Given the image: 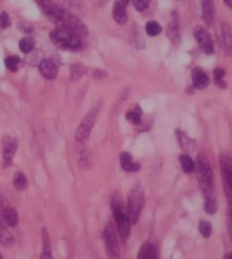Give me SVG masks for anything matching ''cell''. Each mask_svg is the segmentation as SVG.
I'll return each instance as SVG.
<instances>
[{
	"label": "cell",
	"mask_w": 232,
	"mask_h": 259,
	"mask_svg": "<svg viewBox=\"0 0 232 259\" xmlns=\"http://www.w3.org/2000/svg\"><path fill=\"white\" fill-rule=\"evenodd\" d=\"M36 2H38L41 11H43L50 20L59 24V26L67 27V29L75 32V33L78 35H80L81 38L86 36V26L83 25L81 21H79L71 12H68L66 8L59 6V5L50 2V0H36Z\"/></svg>",
	"instance_id": "cell-1"
},
{
	"label": "cell",
	"mask_w": 232,
	"mask_h": 259,
	"mask_svg": "<svg viewBox=\"0 0 232 259\" xmlns=\"http://www.w3.org/2000/svg\"><path fill=\"white\" fill-rule=\"evenodd\" d=\"M195 172L197 181L201 186L204 196H210L214 193V177L211 167L210 160L204 154H199L195 161Z\"/></svg>",
	"instance_id": "cell-2"
},
{
	"label": "cell",
	"mask_w": 232,
	"mask_h": 259,
	"mask_svg": "<svg viewBox=\"0 0 232 259\" xmlns=\"http://www.w3.org/2000/svg\"><path fill=\"white\" fill-rule=\"evenodd\" d=\"M50 40L60 49L81 50L83 48L82 38L75 32L64 26H58L50 33Z\"/></svg>",
	"instance_id": "cell-3"
},
{
	"label": "cell",
	"mask_w": 232,
	"mask_h": 259,
	"mask_svg": "<svg viewBox=\"0 0 232 259\" xmlns=\"http://www.w3.org/2000/svg\"><path fill=\"white\" fill-rule=\"evenodd\" d=\"M112 210H113V219L118 226V232L120 234L122 241L127 242V240L130 237V232H131V222L129 219L128 211L125 210L124 203L114 199L112 201Z\"/></svg>",
	"instance_id": "cell-4"
},
{
	"label": "cell",
	"mask_w": 232,
	"mask_h": 259,
	"mask_svg": "<svg viewBox=\"0 0 232 259\" xmlns=\"http://www.w3.org/2000/svg\"><path fill=\"white\" fill-rule=\"evenodd\" d=\"M143 205H145V194L141 187H133L128 199V214L131 224L136 225L140 219Z\"/></svg>",
	"instance_id": "cell-5"
},
{
	"label": "cell",
	"mask_w": 232,
	"mask_h": 259,
	"mask_svg": "<svg viewBox=\"0 0 232 259\" xmlns=\"http://www.w3.org/2000/svg\"><path fill=\"white\" fill-rule=\"evenodd\" d=\"M99 112V107H94L90 112H88L85 118L82 119V122L79 125L76 133H75V141L78 145L83 146L85 143H87L88 139L90 137V132L92 127H94V124L96 122L97 115H98Z\"/></svg>",
	"instance_id": "cell-6"
},
{
	"label": "cell",
	"mask_w": 232,
	"mask_h": 259,
	"mask_svg": "<svg viewBox=\"0 0 232 259\" xmlns=\"http://www.w3.org/2000/svg\"><path fill=\"white\" fill-rule=\"evenodd\" d=\"M103 239H104L106 252H107L109 259H121L118 233H116V230L114 228L113 223H108L105 226Z\"/></svg>",
	"instance_id": "cell-7"
},
{
	"label": "cell",
	"mask_w": 232,
	"mask_h": 259,
	"mask_svg": "<svg viewBox=\"0 0 232 259\" xmlns=\"http://www.w3.org/2000/svg\"><path fill=\"white\" fill-rule=\"evenodd\" d=\"M194 35L199 47L206 55L214 54V44L208 32L203 26H196L194 29Z\"/></svg>",
	"instance_id": "cell-8"
},
{
	"label": "cell",
	"mask_w": 232,
	"mask_h": 259,
	"mask_svg": "<svg viewBox=\"0 0 232 259\" xmlns=\"http://www.w3.org/2000/svg\"><path fill=\"white\" fill-rule=\"evenodd\" d=\"M221 165V174L223 179L224 190L229 194V197L232 200V159L228 156L222 155L220 159Z\"/></svg>",
	"instance_id": "cell-9"
},
{
	"label": "cell",
	"mask_w": 232,
	"mask_h": 259,
	"mask_svg": "<svg viewBox=\"0 0 232 259\" xmlns=\"http://www.w3.org/2000/svg\"><path fill=\"white\" fill-rule=\"evenodd\" d=\"M18 149V142L15 138L7 137L4 140V148H3V158H4V166L9 167L13 164L14 157H15Z\"/></svg>",
	"instance_id": "cell-10"
},
{
	"label": "cell",
	"mask_w": 232,
	"mask_h": 259,
	"mask_svg": "<svg viewBox=\"0 0 232 259\" xmlns=\"http://www.w3.org/2000/svg\"><path fill=\"white\" fill-rule=\"evenodd\" d=\"M129 0H116L113 7V17L119 24H125L128 22L127 7Z\"/></svg>",
	"instance_id": "cell-11"
},
{
	"label": "cell",
	"mask_w": 232,
	"mask_h": 259,
	"mask_svg": "<svg viewBox=\"0 0 232 259\" xmlns=\"http://www.w3.org/2000/svg\"><path fill=\"white\" fill-rule=\"evenodd\" d=\"M39 69L41 75L45 78H47V80H54L58 74V66L56 63L52 61V59H44V61L40 63Z\"/></svg>",
	"instance_id": "cell-12"
},
{
	"label": "cell",
	"mask_w": 232,
	"mask_h": 259,
	"mask_svg": "<svg viewBox=\"0 0 232 259\" xmlns=\"http://www.w3.org/2000/svg\"><path fill=\"white\" fill-rule=\"evenodd\" d=\"M192 84L198 90H203L210 84V77L202 68H195L192 71Z\"/></svg>",
	"instance_id": "cell-13"
},
{
	"label": "cell",
	"mask_w": 232,
	"mask_h": 259,
	"mask_svg": "<svg viewBox=\"0 0 232 259\" xmlns=\"http://www.w3.org/2000/svg\"><path fill=\"white\" fill-rule=\"evenodd\" d=\"M120 163L122 168L125 170V172L129 173H137L140 170V164L133 161L132 156L129 154V152H122L120 156Z\"/></svg>",
	"instance_id": "cell-14"
},
{
	"label": "cell",
	"mask_w": 232,
	"mask_h": 259,
	"mask_svg": "<svg viewBox=\"0 0 232 259\" xmlns=\"http://www.w3.org/2000/svg\"><path fill=\"white\" fill-rule=\"evenodd\" d=\"M0 220L8 228H15L18 224V214L15 208L8 206L0 215Z\"/></svg>",
	"instance_id": "cell-15"
},
{
	"label": "cell",
	"mask_w": 232,
	"mask_h": 259,
	"mask_svg": "<svg viewBox=\"0 0 232 259\" xmlns=\"http://www.w3.org/2000/svg\"><path fill=\"white\" fill-rule=\"evenodd\" d=\"M138 259H159V250L154 243L146 242L139 249Z\"/></svg>",
	"instance_id": "cell-16"
},
{
	"label": "cell",
	"mask_w": 232,
	"mask_h": 259,
	"mask_svg": "<svg viewBox=\"0 0 232 259\" xmlns=\"http://www.w3.org/2000/svg\"><path fill=\"white\" fill-rule=\"evenodd\" d=\"M203 17L207 25H211L214 20V2L213 0H202Z\"/></svg>",
	"instance_id": "cell-17"
},
{
	"label": "cell",
	"mask_w": 232,
	"mask_h": 259,
	"mask_svg": "<svg viewBox=\"0 0 232 259\" xmlns=\"http://www.w3.org/2000/svg\"><path fill=\"white\" fill-rule=\"evenodd\" d=\"M0 244L7 248L12 247L14 244V237L2 221H0Z\"/></svg>",
	"instance_id": "cell-18"
},
{
	"label": "cell",
	"mask_w": 232,
	"mask_h": 259,
	"mask_svg": "<svg viewBox=\"0 0 232 259\" xmlns=\"http://www.w3.org/2000/svg\"><path fill=\"white\" fill-rule=\"evenodd\" d=\"M176 137H178L179 145L184 151H192L195 149V142L191 139H189L182 131H176Z\"/></svg>",
	"instance_id": "cell-19"
},
{
	"label": "cell",
	"mask_w": 232,
	"mask_h": 259,
	"mask_svg": "<svg viewBox=\"0 0 232 259\" xmlns=\"http://www.w3.org/2000/svg\"><path fill=\"white\" fill-rule=\"evenodd\" d=\"M217 200L215 197V193L210 194V196L205 197V203H204V210L208 215H214L217 211Z\"/></svg>",
	"instance_id": "cell-20"
},
{
	"label": "cell",
	"mask_w": 232,
	"mask_h": 259,
	"mask_svg": "<svg viewBox=\"0 0 232 259\" xmlns=\"http://www.w3.org/2000/svg\"><path fill=\"white\" fill-rule=\"evenodd\" d=\"M179 161L185 174H191L195 172V161L189 155H181L179 157Z\"/></svg>",
	"instance_id": "cell-21"
},
{
	"label": "cell",
	"mask_w": 232,
	"mask_h": 259,
	"mask_svg": "<svg viewBox=\"0 0 232 259\" xmlns=\"http://www.w3.org/2000/svg\"><path fill=\"white\" fill-rule=\"evenodd\" d=\"M13 184L15 187L16 190L20 191H24L27 189V179L25 177L24 173L22 172H16L14 174L13 178Z\"/></svg>",
	"instance_id": "cell-22"
},
{
	"label": "cell",
	"mask_w": 232,
	"mask_h": 259,
	"mask_svg": "<svg viewBox=\"0 0 232 259\" xmlns=\"http://www.w3.org/2000/svg\"><path fill=\"white\" fill-rule=\"evenodd\" d=\"M141 117H142V110L140 108V106L138 105L127 113L128 121L131 122L132 124H136V125H139V124L141 123Z\"/></svg>",
	"instance_id": "cell-23"
},
{
	"label": "cell",
	"mask_w": 232,
	"mask_h": 259,
	"mask_svg": "<svg viewBox=\"0 0 232 259\" xmlns=\"http://www.w3.org/2000/svg\"><path fill=\"white\" fill-rule=\"evenodd\" d=\"M168 34H169V38L171 41H173L174 44H178V41L180 39V33H179L178 21H176V18H174L173 21H171V23L169 24Z\"/></svg>",
	"instance_id": "cell-24"
},
{
	"label": "cell",
	"mask_w": 232,
	"mask_h": 259,
	"mask_svg": "<svg viewBox=\"0 0 232 259\" xmlns=\"http://www.w3.org/2000/svg\"><path fill=\"white\" fill-rule=\"evenodd\" d=\"M222 40H223L224 48L226 50L232 49V33L229 26L224 25L222 27Z\"/></svg>",
	"instance_id": "cell-25"
},
{
	"label": "cell",
	"mask_w": 232,
	"mask_h": 259,
	"mask_svg": "<svg viewBox=\"0 0 232 259\" xmlns=\"http://www.w3.org/2000/svg\"><path fill=\"white\" fill-rule=\"evenodd\" d=\"M146 32H147V34L150 36L159 35L162 32V27L160 25V23L156 21H149L146 24Z\"/></svg>",
	"instance_id": "cell-26"
},
{
	"label": "cell",
	"mask_w": 232,
	"mask_h": 259,
	"mask_svg": "<svg viewBox=\"0 0 232 259\" xmlns=\"http://www.w3.org/2000/svg\"><path fill=\"white\" fill-rule=\"evenodd\" d=\"M34 48V41L30 36H25L20 41V49L24 54H29Z\"/></svg>",
	"instance_id": "cell-27"
},
{
	"label": "cell",
	"mask_w": 232,
	"mask_h": 259,
	"mask_svg": "<svg viewBox=\"0 0 232 259\" xmlns=\"http://www.w3.org/2000/svg\"><path fill=\"white\" fill-rule=\"evenodd\" d=\"M20 63H21V58L18 56H15V55H13V56H8L6 59H5V65H6L8 71L11 72H16Z\"/></svg>",
	"instance_id": "cell-28"
},
{
	"label": "cell",
	"mask_w": 232,
	"mask_h": 259,
	"mask_svg": "<svg viewBox=\"0 0 232 259\" xmlns=\"http://www.w3.org/2000/svg\"><path fill=\"white\" fill-rule=\"evenodd\" d=\"M198 229H199V232H201V234L205 239H208L212 235V225L208 221L202 220L199 222Z\"/></svg>",
	"instance_id": "cell-29"
},
{
	"label": "cell",
	"mask_w": 232,
	"mask_h": 259,
	"mask_svg": "<svg viewBox=\"0 0 232 259\" xmlns=\"http://www.w3.org/2000/svg\"><path fill=\"white\" fill-rule=\"evenodd\" d=\"M224 76H225V71L223 68H215L214 69L215 84H217L220 88L226 87V83L224 82Z\"/></svg>",
	"instance_id": "cell-30"
},
{
	"label": "cell",
	"mask_w": 232,
	"mask_h": 259,
	"mask_svg": "<svg viewBox=\"0 0 232 259\" xmlns=\"http://www.w3.org/2000/svg\"><path fill=\"white\" fill-rule=\"evenodd\" d=\"M86 73V67L82 64H76L72 67L71 71V78L74 81L79 80V78L83 76V74Z\"/></svg>",
	"instance_id": "cell-31"
},
{
	"label": "cell",
	"mask_w": 232,
	"mask_h": 259,
	"mask_svg": "<svg viewBox=\"0 0 232 259\" xmlns=\"http://www.w3.org/2000/svg\"><path fill=\"white\" fill-rule=\"evenodd\" d=\"M132 4L134 8H137V11L143 12L149 6L150 0H132Z\"/></svg>",
	"instance_id": "cell-32"
},
{
	"label": "cell",
	"mask_w": 232,
	"mask_h": 259,
	"mask_svg": "<svg viewBox=\"0 0 232 259\" xmlns=\"http://www.w3.org/2000/svg\"><path fill=\"white\" fill-rule=\"evenodd\" d=\"M9 25H11V21H9L8 14L3 12L0 14V29H6Z\"/></svg>",
	"instance_id": "cell-33"
},
{
	"label": "cell",
	"mask_w": 232,
	"mask_h": 259,
	"mask_svg": "<svg viewBox=\"0 0 232 259\" xmlns=\"http://www.w3.org/2000/svg\"><path fill=\"white\" fill-rule=\"evenodd\" d=\"M40 259H54L52 255V250H43Z\"/></svg>",
	"instance_id": "cell-34"
},
{
	"label": "cell",
	"mask_w": 232,
	"mask_h": 259,
	"mask_svg": "<svg viewBox=\"0 0 232 259\" xmlns=\"http://www.w3.org/2000/svg\"><path fill=\"white\" fill-rule=\"evenodd\" d=\"M229 214H230V225H231V233H232V200L230 201V210H229Z\"/></svg>",
	"instance_id": "cell-35"
},
{
	"label": "cell",
	"mask_w": 232,
	"mask_h": 259,
	"mask_svg": "<svg viewBox=\"0 0 232 259\" xmlns=\"http://www.w3.org/2000/svg\"><path fill=\"white\" fill-rule=\"evenodd\" d=\"M224 3L228 5L230 8H232V0H224Z\"/></svg>",
	"instance_id": "cell-36"
},
{
	"label": "cell",
	"mask_w": 232,
	"mask_h": 259,
	"mask_svg": "<svg viewBox=\"0 0 232 259\" xmlns=\"http://www.w3.org/2000/svg\"><path fill=\"white\" fill-rule=\"evenodd\" d=\"M224 259H232V252L229 253V255H226V256L224 257Z\"/></svg>",
	"instance_id": "cell-37"
},
{
	"label": "cell",
	"mask_w": 232,
	"mask_h": 259,
	"mask_svg": "<svg viewBox=\"0 0 232 259\" xmlns=\"http://www.w3.org/2000/svg\"><path fill=\"white\" fill-rule=\"evenodd\" d=\"M0 259H4V257H3V255H2V253H0Z\"/></svg>",
	"instance_id": "cell-38"
}]
</instances>
